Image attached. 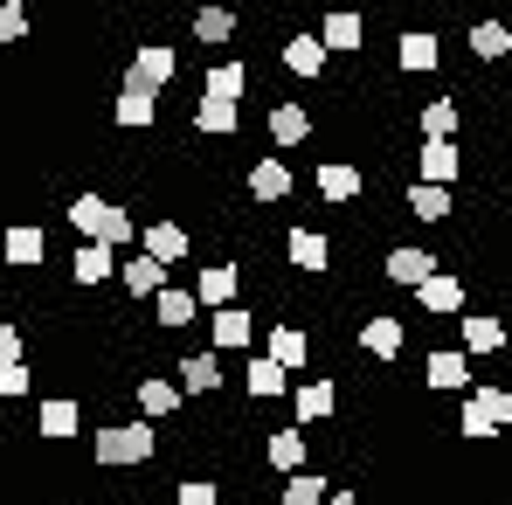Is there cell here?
Masks as SVG:
<instances>
[{"label":"cell","instance_id":"obj_14","mask_svg":"<svg viewBox=\"0 0 512 505\" xmlns=\"http://www.w3.org/2000/svg\"><path fill=\"white\" fill-rule=\"evenodd\" d=\"M416 305H423L429 319H457V312H464V277H457V270H436L423 291H416Z\"/></svg>","mask_w":512,"mask_h":505},{"label":"cell","instance_id":"obj_16","mask_svg":"<svg viewBox=\"0 0 512 505\" xmlns=\"http://www.w3.org/2000/svg\"><path fill=\"white\" fill-rule=\"evenodd\" d=\"M360 346H367L374 360H402V346H409V326H402V319H388V312H367V326H360Z\"/></svg>","mask_w":512,"mask_h":505},{"label":"cell","instance_id":"obj_40","mask_svg":"<svg viewBox=\"0 0 512 505\" xmlns=\"http://www.w3.org/2000/svg\"><path fill=\"white\" fill-rule=\"evenodd\" d=\"M173 505H222V485L215 478H180L173 485Z\"/></svg>","mask_w":512,"mask_h":505},{"label":"cell","instance_id":"obj_13","mask_svg":"<svg viewBox=\"0 0 512 505\" xmlns=\"http://www.w3.org/2000/svg\"><path fill=\"white\" fill-rule=\"evenodd\" d=\"M118 284H125L132 298H160V291H167L173 277H167V263H153L146 250H132L125 263H118Z\"/></svg>","mask_w":512,"mask_h":505},{"label":"cell","instance_id":"obj_3","mask_svg":"<svg viewBox=\"0 0 512 505\" xmlns=\"http://www.w3.org/2000/svg\"><path fill=\"white\" fill-rule=\"evenodd\" d=\"M512 422V388H471L464 409H457V429L464 436H499Z\"/></svg>","mask_w":512,"mask_h":505},{"label":"cell","instance_id":"obj_27","mask_svg":"<svg viewBox=\"0 0 512 505\" xmlns=\"http://www.w3.org/2000/svg\"><path fill=\"white\" fill-rule=\"evenodd\" d=\"M284 374H298L305 360H312V333H298V326H270V346H263Z\"/></svg>","mask_w":512,"mask_h":505},{"label":"cell","instance_id":"obj_32","mask_svg":"<svg viewBox=\"0 0 512 505\" xmlns=\"http://www.w3.org/2000/svg\"><path fill=\"white\" fill-rule=\"evenodd\" d=\"M457 167H464V160H457V146H450V139H423V180H429V187H450Z\"/></svg>","mask_w":512,"mask_h":505},{"label":"cell","instance_id":"obj_43","mask_svg":"<svg viewBox=\"0 0 512 505\" xmlns=\"http://www.w3.org/2000/svg\"><path fill=\"white\" fill-rule=\"evenodd\" d=\"M0 367H21V326L0 319Z\"/></svg>","mask_w":512,"mask_h":505},{"label":"cell","instance_id":"obj_17","mask_svg":"<svg viewBox=\"0 0 512 505\" xmlns=\"http://www.w3.org/2000/svg\"><path fill=\"white\" fill-rule=\"evenodd\" d=\"M35 429H42L49 443H70V436L84 429V409H77V395H49V402L35 409Z\"/></svg>","mask_w":512,"mask_h":505},{"label":"cell","instance_id":"obj_11","mask_svg":"<svg viewBox=\"0 0 512 505\" xmlns=\"http://www.w3.org/2000/svg\"><path fill=\"white\" fill-rule=\"evenodd\" d=\"M139 250L153 256V263H187V250H194V236H187V229H180V222H146V229H139Z\"/></svg>","mask_w":512,"mask_h":505},{"label":"cell","instance_id":"obj_2","mask_svg":"<svg viewBox=\"0 0 512 505\" xmlns=\"http://www.w3.org/2000/svg\"><path fill=\"white\" fill-rule=\"evenodd\" d=\"M153 450H160V429H146V422H104V429L90 436L97 471H132V464H146Z\"/></svg>","mask_w":512,"mask_h":505},{"label":"cell","instance_id":"obj_15","mask_svg":"<svg viewBox=\"0 0 512 505\" xmlns=\"http://www.w3.org/2000/svg\"><path fill=\"white\" fill-rule=\"evenodd\" d=\"M208 339H215V353L256 346V312H243V305H229V312H208Z\"/></svg>","mask_w":512,"mask_h":505},{"label":"cell","instance_id":"obj_23","mask_svg":"<svg viewBox=\"0 0 512 505\" xmlns=\"http://www.w3.org/2000/svg\"><path fill=\"white\" fill-rule=\"evenodd\" d=\"M222 388V353L208 346V353H187L180 360V395H215Z\"/></svg>","mask_w":512,"mask_h":505},{"label":"cell","instance_id":"obj_1","mask_svg":"<svg viewBox=\"0 0 512 505\" xmlns=\"http://www.w3.org/2000/svg\"><path fill=\"white\" fill-rule=\"evenodd\" d=\"M63 215L77 222V236H84V243H104V250H139V222H132L118 201H104V194H77Z\"/></svg>","mask_w":512,"mask_h":505},{"label":"cell","instance_id":"obj_37","mask_svg":"<svg viewBox=\"0 0 512 505\" xmlns=\"http://www.w3.org/2000/svg\"><path fill=\"white\" fill-rule=\"evenodd\" d=\"M409 215H416V222H450V187L416 180V187H409Z\"/></svg>","mask_w":512,"mask_h":505},{"label":"cell","instance_id":"obj_26","mask_svg":"<svg viewBox=\"0 0 512 505\" xmlns=\"http://www.w3.org/2000/svg\"><path fill=\"white\" fill-rule=\"evenodd\" d=\"M457 333H464V353H506V319H492V312H471V319H457Z\"/></svg>","mask_w":512,"mask_h":505},{"label":"cell","instance_id":"obj_4","mask_svg":"<svg viewBox=\"0 0 512 505\" xmlns=\"http://www.w3.org/2000/svg\"><path fill=\"white\" fill-rule=\"evenodd\" d=\"M173 77H180V49H173V42H139V49H132V70H125L132 90H153V97H160Z\"/></svg>","mask_w":512,"mask_h":505},{"label":"cell","instance_id":"obj_28","mask_svg":"<svg viewBox=\"0 0 512 505\" xmlns=\"http://www.w3.org/2000/svg\"><path fill=\"white\" fill-rule=\"evenodd\" d=\"M326 63H333V56H326L319 35H291V42H284V70H291V77H326Z\"/></svg>","mask_w":512,"mask_h":505},{"label":"cell","instance_id":"obj_35","mask_svg":"<svg viewBox=\"0 0 512 505\" xmlns=\"http://www.w3.org/2000/svg\"><path fill=\"white\" fill-rule=\"evenodd\" d=\"M395 63H402L409 77H429V70H436V35H429V28H416V35H402Z\"/></svg>","mask_w":512,"mask_h":505},{"label":"cell","instance_id":"obj_9","mask_svg":"<svg viewBox=\"0 0 512 505\" xmlns=\"http://www.w3.org/2000/svg\"><path fill=\"white\" fill-rule=\"evenodd\" d=\"M132 402H139V422H167L187 395H180V381L167 374H139V388H132Z\"/></svg>","mask_w":512,"mask_h":505},{"label":"cell","instance_id":"obj_10","mask_svg":"<svg viewBox=\"0 0 512 505\" xmlns=\"http://www.w3.org/2000/svg\"><path fill=\"white\" fill-rule=\"evenodd\" d=\"M291 416L305 422V429H312V422H333L340 416V388H333V381H298V388H291Z\"/></svg>","mask_w":512,"mask_h":505},{"label":"cell","instance_id":"obj_42","mask_svg":"<svg viewBox=\"0 0 512 505\" xmlns=\"http://www.w3.org/2000/svg\"><path fill=\"white\" fill-rule=\"evenodd\" d=\"M0 42H28V7L21 0H0Z\"/></svg>","mask_w":512,"mask_h":505},{"label":"cell","instance_id":"obj_33","mask_svg":"<svg viewBox=\"0 0 512 505\" xmlns=\"http://www.w3.org/2000/svg\"><path fill=\"white\" fill-rule=\"evenodd\" d=\"M312 187H319V201H353L360 194V173L346 167V160H326V167L312 173Z\"/></svg>","mask_w":512,"mask_h":505},{"label":"cell","instance_id":"obj_41","mask_svg":"<svg viewBox=\"0 0 512 505\" xmlns=\"http://www.w3.org/2000/svg\"><path fill=\"white\" fill-rule=\"evenodd\" d=\"M28 388H35V367H28V360H21V367H0V402H21Z\"/></svg>","mask_w":512,"mask_h":505},{"label":"cell","instance_id":"obj_25","mask_svg":"<svg viewBox=\"0 0 512 505\" xmlns=\"http://www.w3.org/2000/svg\"><path fill=\"white\" fill-rule=\"evenodd\" d=\"M194 312H201V298H194V284H167V291L153 298V319H160L167 333H180V326H194Z\"/></svg>","mask_w":512,"mask_h":505},{"label":"cell","instance_id":"obj_36","mask_svg":"<svg viewBox=\"0 0 512 505\" xmlns=\"http://www.w3.org/2000/svg\"><path fill=\"white\" fill-rule=\"evenodd\" d=\"M326 499H333V485H326L319 471H298V478L277 485V505H326Z\"/></svg>","mask_w":512,"mask_h":505},{"label":"cell","instance_id":"obj_29","mask_svg":"<svg viewBox=\"0 0 512 505\" xmlns=\"http://www.w3.org/2000/svg\"><path fill=\"white\" fill-rule=\"evenodd\" d=\"M160 118V97L153 90H118V104H111V125H125V132H139V125H153Z\"/></svg>","mask_w":512,"mask_h":505},{"label":"cell","instance_id":"obj_38","mask_svg":"<svg viewBox=\"0 0 512 505\" xmlns=\"http://www.w3.org/2000/svg\"><path fill=\"white\" fill-rule=\"evenodd\" d=\"M229 35H236V14H229V7H201V14H194V42L222 49Z\"/></svg>","mask_w":512,"mask_h":505},{"label":"cell","instance_id":"obj_5","mask_svg":"<svg viewBox=\"0 0 512 505\" xmlns=\"http://www.w3.org/2000/svg\"><path fill=\"white\" fill-rule=\"evenodd\" d=\"M443 270V256H429V250H416V243H402V250H388V263H381V277L388 284H402V291H423L429 277Z\"/></svg>","mask_w":512,"mask_h":505},{"label":"cell","instance_id":"obj_7","mask_svg":"<svg viewBox=\"0 0 512 505\" xmlns=\"http://www.w3.org/2000/svg\"><path fill=\"white\" fill-rule=\"evenodd\" d=\"M236 284H243L236 263H201V270H194V298H201L208 312H229V305H236Z\"/></svg>","mask_w":512,"mask_h":505},{"label":"cell","instance_id":"obj_44","mask_svg":"<svg viewBox=\"0 0 512 505\" xmlns=\"http://www.w3.org/2000/svg\"><path fill=\"white\" fill-rule=\"evenodd\" d=\"M326 505H367V499H360V492H346V485H333V499H326Z\"/></svg>","mask_w":512,"mask_h":505},{"label":"cell","instance_id":"obj_24","mask_svg":"<svg viewBox=\"0 0 512 505\" xmlns=\"http://www.w3.org/2000/svg\"><path fill=\"white\" fill-rule=\"evenodd\" d=\"M284 256H291V263H298L305 277H319V270L333 263V243H326L319 229H291V236H284Z\"/></svg>","mask_w":512,"mask_h":505},{"label":"cell","instance_id":"obj_19","mask_svg":"<svg viewBox=\"0 0 512 505\" xmlns=\"http://www.w3.org/2000/svg\"><path fill=\"white\" fill-rule=\"evenodd\" d=\"M305 450H312L305 429H270V443H263V457H270L277 478H298V471H305Z\"/></svg>","mask_w":512,"mask_h":505},{"label":"cell","instance_id":"obj_31","mask_svg":"<svg viewBox=\"0 0 512 505\" xmlns=\"http://www.w3.org/2000/svg\"><path fill=\"white\" fill-rule=\"evenodd\" d=\"M423 374H429V388L457 395V388L471 381V360H464V353H429V360H423Z\"/></svg>","mask_w":512,"mask_h":505},{"label":"cell","instance_id":"obj_12","mask_svg":"<svg viewBox=\"0 0 512 505\" xmlns=\"http://www.w3.org/2000/svg\"><path fill=\"white\" fill-rule=\"evenodd\" d=\"M305 139H312V111H305L298 97L270 104V146H277V153H291V146H305Z\"/></svg>","mask_w":512,"mask_h":505},{"label":"cell","instance_id":"obj_39","mask_svg":"<svg viewBox=\"0 0 512 505\" xmlns=\"http://www.w3.org/2000/svg\"><path fill=\"white\" fill-rule=\"evenodd\" d=\"M457 132V104L450 97H429L423 104V139H450Z\"/></svg>","mask_w":512,"mask_h":505},{"label":"cell","instance_id":"obj_30","mask_svg":"<svg viewBox=\"0 0 512 505\" xmlns=\"http://www.w3.org/2000/svg\"><path fill=\"white\" fill-rule=\"evenodd\" d=\"M243 90H250V63H236V56H229V63H215V70L201 77V97H222V104H236Z\"/></svg>","mask_w":512,"mask_h":505},{"label":"cell","instance_id":"obj_18","mask_svg":"<svg viewBox=\"0 0 512 505\" xmlns=\"http://www.w3.org/2000/svg\"><path fill=\"white\" fill-rule=\"evenodd\" d=\"M291 187H298V173H291V160H277V153H263V160L250 167V194L263 201V208H270V201H284Z\"/></svg>","mask_w":512,"mask_h":505},{"label":"cell","instance_id":"obj_34","mask_svg":"<svg viewBox=\"0 0 512 505\" xmlns=\"http://www.w3.org/2000/svg\"><path fill=\"white\" fill-rule=\"evenodd\" d=\"M471 56H478V63L512 56V28H506V21H471Z\"/></svg>","mask_w":512,"mask_h":505},{"label":"cell","instance_id":"obj_21","mask_svg":"<svg viewBox=\"0 0 512 505\" xmlns=\"http://www.w3.org/2000/svg\"><path fill=\"white\" fill-rule=\"evenodd\" d=\"M70 277H77L84 291H97L104 277H118V250H104V243H77V256H70Z\"/></svg>","mask_w":512,"mask_h":505},{"label":"cell","instance_id":"obj_6","mask_svg":"<svg viewBox=\"0 0 512 505\" xmlns=\"http://www.w3.org/2000/svg\"><path fill=\"white\" fill-rule=\"evenodd\" d=\"M42 250H49L42 222H14V229H0V263H7V270H35Z\"/></svg>","mask_w":512,"mask_h":505},{"label":"cell","instance_id":"obj_8","mask_svg":"<svg viewBox=\"0 0 512 505\" xmlns=\"http://www.w3.org/2000/svg\"><path fill=\"white\" fill-rule=\"evenodd\" d=\"M319 42H326V56H360V49H367V21H360L353 7H333V14L319 21Z\"/></svg>","mask_w":512,"mask_h":505},{"label":"cell","instance_id":"obj_22","mask_svg":"<svg viewBox=\"0 0 512 505\" xmlns=\"http://www.w3.org/2000/svg\"><path fill=\"white\" fill-rule=\"evenodd\" d=\"M243 125V104H222V97H194V132L201 139H229Z\"/></svg>","mask_w":512,"mask_h":505},{"label":"cell","instance_id":"obj_20","mask_svg":"<svg viewBox=\"0 0 512 505\" xmlns=\"http://www.w3.org/2000/svg\"><path fill=\"white\" fill-rule=\"evenodd\" d=\"M243 388H250V402H277V395H291V374H284L270 353H250V367H243Z\"/></svg>","mask_w":512,"mask_h":505}]
</instances>
